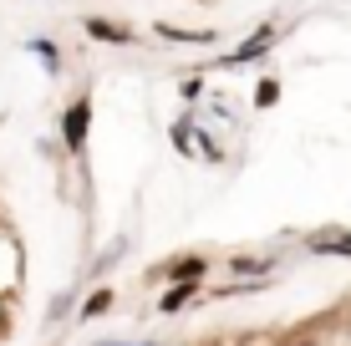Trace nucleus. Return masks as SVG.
Instances as JSON below:
<instances>
[{
  "label": "nucleus",
  "instance_id": "obj_1",
  "mask_svg": "<svg viewBox=\"0 0 351 346\" xmlns=\"http://www.w3.org/2000/svg\"><path fill=\"white\" fill-rule=\"evenodd\" d=\"M62 148H66V158H82L87 153V133H92V92H77L66 107H62Z\"/></svg>",
  "mask_w": 351,
  "mask_h": 346
},
{
  "label": "nucleus",
  "instance_id": "obj_2",
  "mask_svg": "<svg viewBox=\"0 0 351 346\" xmlns=\"http://www.w3.org/2000/svg\"><path fill=\"white\" fill-rule=\"evenodd\" d=\"M209 265H214L209 255H173V260H163L158 270H148V285H153V280H168V285H173V280H184V285H204Z\"/></svg>",
  "mask_w": 351,
  "mask_h": 346
},
{
  "label": "nucleus",
  "instance_id": "obj_3",
  "mask_svg": "<svg viewBox=\"0 0 351 346\" xmlns=\"http://www.w3.org/2000/svg\"><path fill=\"white\" fill-rule=\"evenodd\" d=\"M270 46H275V21H265V26H255V31L245 36V41L234 46V51H224V56H219V66H224V71L250 66V62H260V56L270 51Z\"/></svg>",
  "mask_w": 351,
  "mask_h": 346
},
{
  "label": "nucleus",
  "instance_id": "obj_4",
  "mask_svg": "<svg viewBox=\"0 0 351 346\" xmlns=\"http://www.w3.org/2000/svg\"><path fill=\"white\" fill-rule=\"evenodd\" d=\"M16 285H21V245L16 234L0 230V295H10Z\"/></svg>",
  "mask_w": 351,
  "mask_h": 346
},
{
  "label": "nucleus",
  "instance_id": "obj_5",
  "mask_svg": "<svg viewBox=\"0 0 351 346\" xmlns=\"http://www.w3.org/2000/svg\"><path fill=\"white\" fill-rule=\"evenodd\" d=\"M82 31L92 36V41H107V46H132L138 36H132V26H123V21H107V16H87L82 21Z\"/></svg>",
  "mask_w": 351,
  "mask_h": 346
},
{
  "label": "nucleus",
  "instance_id": "obj_6",
  "mask_svg": "<svg viewBox=\"0 0 351 346\" xmlns=\"http://www.w3.org/2000/svg\"><path fill=\"white\" fill-rule=\"evenodd\" d=\"M275 255H229V280H270Z\"/></svg>",
  "mask_w": 351,
  "mask_h": 346
},
{
  "label": "nucleus",
  "instance_id": "obj_7",
  "mask_svg": "<svg viewBox=\"0 0 351 346\" xmlns=\"http://www.w3.org/2000/svg\"><path fill=\"white\" fill-rule=\"evenodd\" d=\"M306 249L311 255H346L351 260V230H316V234H306Z\"/></svg>",
  "mask_w": 351,
  "mask_h": 346
},
{
  "label": "nucleus",
  "instance_id": "obj_8",
  "mask_svg": "<svg viewBox=\"0 0 351 346\" xmlns=\"http://www.w3.org/2000/svg\"><path fill=\"white\" fill-rule=\"evenodd\" d=\"M153 36H163V41H178V46H214V41H219V31H214V26L184 31V26H168V21H153Z\"/></svg>",
  "mask_w": 351,
  "mask_h": 346
},
{
  "label": "nucleus",
  "instance_id": "obj_9",
  "mask_svg": "<svg viewBox=\"0 0 351 346\" xmlns=\"http://www.w3.org/2000/svg\"><path fill=\"white\" fill-rule=\"evenodd\" d=\"M199 301V285H184V280H173L168 291L158 295V316H178L184 306H193Z\"/></svg>",
  "mask_w": 351,
  "mask_h": 346
},
{
  "label": "nucleus",
  "instance_id": "obj_10",
  "mask_svg": "<svg viewBox=\"0 0 351 346\" xmlns=\"http://www.w3.org/2000/svg\"><path fill=\"white\" fill-rule=\"evenodd\" d=\"M26 51L46 66V77H62V46H56L51 36H31V41H26Z\"/></svg>",
  "mask_w": 351,
  "mask_h": 346
},
{
  "label": "nucleus",
  "instance_id": "obj_11",
  "mask_svg": "<svg viewBox=\"0 0 351 346\" xmlns=\"http://www.w3.org/2000/svg\"><path fill=\"white\" fill-rule=\"evenodd\" d=\"M112 306H117V291H112V285H97L87 301L77 306V316H82V321H97V316H107V311H112Z\"/></svg>",
  "mask_w": 351,
  "mask_h": 346
},
{
  "label": "nucleus",
  "instance_id": "obj_12",
  "mask_svg": "<svg viewBox=\"0 0 351 346\" xmlns=\"http://www.w3.org/2000/svg\"><path fill=\"white\" fill-rule=\"evenodd\" d=\"M66 311H77V285H71V291H62L51 306H46V326H62Z\"/></svg>",
  "mask_w": 351,
  "mask_h": 346
},
{
  "label": "nucleus",
  "instance_id": "obj_13",
  "mask_svg": "<svg viewBox=\"0 0 351 346\" xmlns=\"http://www.w3.org/2000/svg\"><path fill=\"white\" fill-rule=\"evenodd\" d=\"M168 143H173V153L193 158V117H184V123H173V127H168Z\"/></svg>",
  "mask_w": 351,
  "mask_h": 346
},
{
  "label": "nucleus",
  "instance_id": "obj_14",
  "mask_svg": "<svg viewBox=\"0 0 351 346\" xmlns=\"http://www.w3.org/2000/svg\"><path fill=\"white\" fill-rule=\"evenodd\" d=\"M275 102H280V77H260L255 82V107L265 112V107H275Z\"/></svg>",
  "mask_w": 351,
  "mask_h": 346
},
{
  "label": "nucleus",
  "instance_id": "obj_15",
  "mask_svg": "<svg viewBox=\"0 0 351 346\" xmlns=\"http://www.w3.org/2000/svg\"><path fill=\"white\" fill-rule=\"evenodd\" d=\"M128 255V240H112V245H107L102 249V255H97V265H92V275H102V270H112L117 265V260H123Z\"/></svg>",
  "mask_w": 351,
  "mask_h": 346
},
{
  "label": "nucleus",
  "instance_id": "obj_16",
  "mask_svg": "<svg viewBox=\"0 0 351 346\" xmlns=\"http://www.w3.org/2000/svg\"><path fill=\"white\" fill-rule=\"evenodd\" d=\"M178 97H184V102H199V97H204V77H199V71L178 82Z\"/></svg>",
  "mask_w": 351,
  "mask_h": 346
},
{
  "label": "nucleus",
  "instance_id": "obj_17",
  "mask_svg": "<svg viewBox=\"0 0 351 346\" xmlns=\"http://www.w3.org/2000/svg\"><path fill=\"white\" fill-rule=\"evenodd\" d=\"M92 346H163V341H117L112 336V341H92Z\"/></svg>",
  "mask_w": 351,
  "mask_h": 346
},
{
  "label": "nucleus",
  "instance_id": "obj_18",
  "mask_svg": "<svg viewBox=\"0 0 351 346\" xmlns=\"http://www.w3.org/2000/svg\"><path fill=\"white\" fill-rule=\"evenodd\" d=\"M5 326H10V306H5V295H0V336H5Z\"/></svg>",
  "mask_w": 351,
  "mask_h": 346
}]
</instances>
